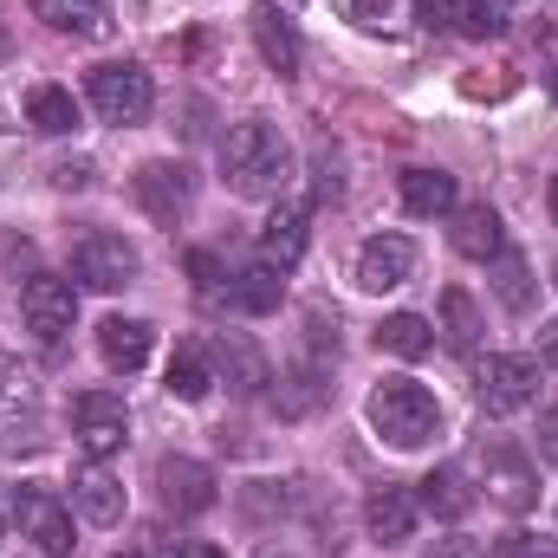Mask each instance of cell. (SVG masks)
I'll return each mask as SVG.
<instances>
[{
    "instance_id": "obj_22",
    "label": "cell",
    "mask_w": 558,
    "mask_h": 558,
    "mask_svg": "<svg viewBox=\"0 0 558 558\" xmlns=\"http://www.w3.org/2000/svg\"><path fill=\"white\" fill-rule=\"evenodd\" d=\"M228 299H234V312L267 318V312H279V299H286V274H279L274 260H254V267H241V274L228 279Z\"/></svg>"
},
{
    "instance_id": "obj_13",
    "label": "cell",
    "mask_w": 558,
    "mask_h": 558,
    "mask_svg": "<svg viewBox=\"0 0 558 558\" xmlns=\"http://www.w3.org/2000/svg\"><path fill=\"white\" fill-rule=\"evenodd\" d=\"M410 274H416V247L403 234L364 241V254H357V286L364 292H397V286H410Z\"/></svg>"
},
{
    "instance_id": "obj_39",
    "label": "cell",
    "mask_w": 558,
    "mask_h": 558,
    "mask_svg": "<svg viewBox=\"0 0 558 558\" xmlns=\"http://www.w3.org/2000/svg\"><path fill=\"white\" fill-rule=\"evenodd\" d=\"M539 357L558 371V318H553V325H539Z\"/></svg>"
},
{
    "instance_id": "obj_40",
    "label": "cell",
    "mask_w": 558,
    "mask_h": 558,
    "mask_svg": "<svg viewBox=\"0 0 558 558\" xmlns=\"http://www.w3.org/2000/svg\"><path fill=\"white\" fill-rule=\"evenodd\" d=\"M7 526H13V500L0 494V546H7Z\"/></svg>"
},
{
    "instance_id": "obj_3",
    "label": "cell",
    "mask_w": 558,
    "mask_h": 558,
    "mask_svg": "<svg viewBox=\"0 0 558 558\" xmlns=\"http://www.w3.org/2000/svg\"><path fill=\"white\" fill-rule=\"evenodd\" d=\"M13 526H20V539L39 558H72V546H78L72 507H65L52 487H39V481H26V487L13 494Z\"/></svg>"
},
{
    "instance_id": "obj_27",
    "label": "cell",
    "mask_w": 558,
    "mask_h": 558,
    "mask_svg": "<svg viewBox=\"0 0 558 558\" xmlns=\"http://www.w3.org/2000/svg\"><path fill=\"white\" fill-rule=\"evenodd\" d=\"M377 344H384L390 357H428V351H435V331H428L422 312H390V318L377 325Z\"/></svg>"
},
{
    "instance_id": "obj_20",
    "label": "cell",
    "mask_w": 558,
    "mask_h": 558,
    "mask_svg": "<svg viewBox=\"0 0 558 558\" xmlns=\"http://www.w3.org/2000/svg\"><path fill=\"white\" fill-rule=\"evenodd\" d=\"M305 202H279L274 221L260 228V260H274L279 274H292L299 267V254H305Z\"/></svg>"
},
{
    "instance_id": "obj_9",
    "label": "cell",
    "mask_w": 558,
    "mask_h": 558,
    "mask_svg": "<svg viewBox=\"0 0 558 558\" xmlns=\"http://www.w3.org/2000/svg\"><path fill=\"white\" fill-rule=\"evenodd\" d=\"M20 312H26V331H33L39 344H59V338L72 331V318H78V292L52 274H33L20 286Z\"/></svg>"
},
{
    "instance_id": "obj_32",
    "label": "cell",
    "mask_w": 558,
    "mask_h": 558,
    "mask_svg": "<svg viewBox=\"0 0 558 558\" xmlns=\"http://www.w3.org/2000/svg\"><path fill=\"white\" fill-rule=\"evenodd\" d=\"M189 279H195L202 292H221V279H234V274H228V267H221L208 247H195V254H189Z\"/></svg>"
},
{
    "instance_id": "obj_26",
    "label": "cell",
    "mask_w": 558,
    "mask_h": 558,
    "mask_svg": "<svg viewBox=\"0 0 558 558\" xmlns=\"http://www.w3.org/2000/svg\"><path fill=\"white\" fill-rule=\"evenodd\" d=\"M454 175L448 169H403V208L410 215H454Z\"/></svg>"
},
{
    "instance_id": "obj_30",
    "label": "cell",
    "mask_w": 558,
    "mask_h": 558,
    "mask_svg": "<svg viewBox=\"0 0 558 558\" xmlns=\"http://www.w3.org/2000/svg\"><path fill=\"white\" fill-rule=\"evenodd\" d=\"M494 292H500L507 312H526V305H533V279H526V260H520L513 247L494 260Z\"/></svg>"
},
{
    "instance_id": "obj_37",
    "label": "cell",
    "mask_w": 558,
    "mask_h": 558,
    "mask_svg": "<svg viewBox=\"0 0 558 558\" xmlns=\"http://www.w3.org/2000/svg\"><path fill=\"white\" fill-rule=\"evenodd\" d=\"M52 182H59V189H85V182H92V162H59Z\"/></svg>"
},
{
    "instance_id": "obj_42",
    "label": "cell",
    "mask_w": 558,
    "mask_h": 558,
    "mask_svg": "<svg viewBox=\"0 0 558 558\" xmlns=\"http://www.w3.org/2000/svg\"><path fill=\"white\" fill-rule=\"evenodd\" d=\"M0 59H7V26H0Z\"/></svg>"
},
{
    "instance_id": "obj_4",
    "label": "cell",
    "mask_w": 558,
    "mask_h": 558,
    "mask_svg": "<svg viewBox=\"0 0 558 558\" xmlns=\"http://www.w3.org/2000/svg\"><path fill=\"white\" fill-rule=\"evenodd\" d=\"M474 397L487 416H520L533 397H539V364L520 357V351H494L474 364Z\"/></svg>"
},
{
    "instance_id": "obj_43",
    "label": "cell",
    "mask_w": 558,
    "mask_h": 558,
    "mask_svg": "<svg viewBox=\"0 0 558 558\" xmlns=\"http://www.w3.org/2000/svg\"><path fill=\"white\" fill-rule=\"evenodd\" d=\"M111 558H149V553H111Z\"/></svg>"
},
{
    "instance_id": "obj_2",
    "label": "cell",
    "mask_w": 558,
    "mask_h": 558,
    "mask_svg": "<svg viewBox=\"0 0 558 558\" xmlns=\"http://www.w3.org/2000/svg\"><path fill=\"white\" fill-rule=\"evenodd\" d=\"M371 428L390 441V448H422V441H435V428H441V403L410 384V377H384L377 390H371Z\"/></svg>"
},
{
    "instance_id": "obj_6",
    "label": "cell",
    "mask_w": 558,
    "mask_h": 558,
    "mask_svg": "<svg viewBox=\"0 0 558 558\" xmlns=\"http://www.w3.org/2000/svg\"><path fill=\"white\" fill-rule=\"evenodd\" d=\"M131 195H137V208L149 221L175 228V221L189 215V202H195V175H189V162H175V156H149L137 175H131Z\"/></svg>"
},
{
    "instance_id": "obj_17",
    "label": "cell",
    "mask_w": 558,
    "mask_h": 558,
    "mask_svg": "<svg viewBox=\"0 0 558 558\" xmlns=\"http://www.w3.org/2000/svg\"><path fill=\"white\" fill-rule=\"evenodd\" d=\"M454 254H461V260H481V267L507 254V228H500V215H494L487 202L454 208Z\"/></svg>"
},
{
    "instance_id": "obj_14",
    "label": "cell",
    "mask_w": 558,
    "mask_h": 558,
    "mask_svg": "<svg viewBox=\"0 0 558 558\" xmlns=\"http://www.w3.org/2000/svg\"><path fill=\"white\" fill-rule=\"evenodd\" d=\"M416 520H422V500L410 487H377L364 500V526H371L377 546H410L416 539Z\"/></svg>"
},
{
    "instance_id": "obj_21",
    "label": "cell",
    "mask_w": 558,
    "mask_h": 558,
    "mask_svg": "<svg viewBox=\"0 0 558 558\" xmlns=\"http://www.w3.org/2000/svg\"><path fill=\"white\" fill-rule=\"evenodd\" d=\"M33 13H39L52 33H72V39H111V7H105V0H33Z\"/></svg>"
},
{
    "instance_id": "obj_29",
    "label": "cell",
    "mask_w": 558,
    "mask_h": 558,
    "mask_svg": "<svg viewBox=\"0 0 558 558\" xmlns=\"http://www.w3.org/2000/svg\"><path fill=\"white\" fill-rule=\"evenodd\" d=\"M441 325H448V344H454V351H474V344H481V305H474L461 286L441 292Z\"/></svg>"
},
{
    "instance_id": "obj_12",
    "label": "cell",
    "mask_w": 558,
    "mask_h": 558,
    "mask_svg": "<svg viewBox=\"0 0 558 558\" xmlns=\"http://www.w3.org/2000/svg\"><path fill=\"white\" fill-rule=\"evenodd\" d=\"M487 500L507 513H526L539 500V474L520 448H487Z\"/></svg>"
},
{
    "instance_id": "obj_24",
    "label": "cell",
    "mask_w": 558,
    "mask_h": 558,
    "mask_svg": "<svg viewBox=\"0 0 558 558\" xmlns=\"http://www.w3.org/2000/svg\"><path fill=\"white\" fill-rule=\"evenodd\" d=\"M474 500H481V494L468 487V474H461V468H435V474L422 481V507H428L435 520H448V526H454V520H468V513H474Z\"/></svg>"
},
{
    "instance_id": "obj_25",
    "label": "cell",
    "mask_w": 558,
    "mask_h": 558,
    "mask_svg": "<svg viewBox=\"0 0 558 558\" xmlns=\"http://www.w3.org/2000/svg\"><path fill=\"white\" fill-rule=\"evenodd\" d=\"M325 397H331V384H325V371H318V364H299V371H286V377L274 384V410H279L286 422L312 416Z\"/></svg>"
},
{
    "instance_id": "obj_36",
    "label": "cell",
    "mask_w": 558,
    "mask_h": 558,
    "mask_svg": "<svg viewBox=\"0 0 558 558\" xmlns=\"http://www.w3.org/2000/svg\"><path fill=\"white\" fill-rule=\"evenodd\" d=\"M461 92H468V98H500V92H507V78H481V72H468V78H461Z\"/></svg>"
},
{
    "instance_id": "obj_35",
    "label": "cell",
    "mask_w": 558,
    "mask_h": 558,
    "mask_svg": "<svg viewBox=\"0 0 558 558\" xmlns=\"http://www.w3.org/2000/svg\"><path fill=\"white\" fill-rule=\"evenodd\" d=\"M539 454L558 468V410H546V416H539Z\"/></svg>"
},
{
    "instance_id": "obj_7",
    "label": "cell",
    "mask_w": 558,
    "mask_h": 558,
    "mask_svg": "<svg viewBox=\"0 0 558 558\" xmlns=\"http://www.w3.org/2000/svg\"><path fill=\"white\" fill-rule=\"evenodd\" d=\"M72 435H78L85 461H111V454L131 441V410H124V397H111V390L72 397Z\"/></svg>"
},
{
    "instance_id": "obj_33",
    "label": "cell",
    "mask_w": 558,
    "mask_h": 558,
    "mask_svg": "<svg viewBox=\"0 0 558 558\" xmlns=\"http://www.w3.org/2000/svg\"><path fill=\"white\" fill-rule=\"evenodd\" d=\"M487 558H553V553H546L533 533H507V539H494V553Z\"/></svg>"
},
{
    "instance_id": "obj_19",
    "label": "cell",
    "mask_w": 558,
    "mask_h": 558,
    "mask_svg": "<svg viewBox=\"0 0 558 558\" xmlns=\"http://www.w3.org/2000/svg\"><path fill=\"white\" fill-rule=\"evenodd\" d=\"M98 351H105V364H111V371H124V377H131V371L149 364L156 331H149L143 318H105V325H98Z\"/></svg>"
},
{
    "instance_id": "obj_15",
    "label": "cell",
    "mask_w": 558,
    "mask_h": 558,
    "mask_svg": "<svg viewBox=\"0 0 558 558\" xmlns=\"http://www.w3.org/2000/svg\"><path fill=\"white\" fill-rule=\"evenodd\" d=\"M215 357H221V377H228V390H234V397H260V390L274 384V371H267L260 344H254V338H241V331H221V338H215Z\"/></svg>"
},
{
    "instance_id": "obj_18",
    "label": "cell",
    "mask_w": 558,
    "mask_h": 558,
    "mask_svg": "<svg viewBox=\"0 0 558 558\" xmlns=\"http://www.w3.org/2000/svg\"><path fill=\"white\" fill-rule=\"evenodd\" d=\"M254 46H260V59L274 65L279 78H299V59H305V46H299V33H292V20L279 13V7H254Z\"/></svg>"
},
{
    "instance_id": "obj_8",
    "label": "cell",
    "mask_w": 558,
    "mask_h": 558,
    "mask_svg": "<svg viewBox=\"0 0 558 558\" xmlns=\"http://www.w3.org/2000/svg\"><path fill=\"white\" fill-rule=\"evenodd\" d=\"M72 279L92 286V292H124L137 279V247L124 234H85L72 247Z\"/></svg>"
},
{
    "instance_id": "obj_34",
    "label": "cell",
    "mask_w": 558,
    "mask_h": 558,
    "mask_svg": "<svg viewBox=\"0 0 558 558\" xmlns=\"http://www.w3.org/2000/svg\"><path fill=\"white\" fill-rule=\"evenodd\" d=\"M428 558H487V546L468 539V533H448V539H435V553Z\"/></svg>"
},
{
    "instance_id": "obj_31",
    "label": "cell",
    "mask_w": 558,
    "mask_h": 558,
    "mask_svg": "<svg viewBox=\"0 0 558 558\" xmlns=\"http://www.w3.org/2000/svg\"><path fill=\"white\" fill-rule=\"evenodd\" d=\"M461 33H468V39L507 33V0H468V7H461Z\"/></svg>"
},
{
    "instance_id": "obj_1",
    "label": "cell",
    "mask_w": 558,
    "mask_h": 558,
    "mask_svg": "<svg viewBox=\"0 0 558 558\" xmlns=\"http://www.w3.org/2000/svg\"><path fill=\"white\" fill-rule=\"evenodd\" d=\"M221 175H228V189L234 195H279L286 189V175H292V149L279 137L267 118H247V124H234L228 137H221Z\"/></svg>"
},
{
    "instance_id": "obj_44",
    "label": "cell",
    "mask_w": 558,
    "mask_h": 558,
    "mask_svg": "<svg viewBox=\"0 0 558 558\" xmlns=\"http://www.w3.org/2000/svg\"><path fill=\"white\" fill-rule=\"evenodd\" d=\"M267 558H274V553H267Z\"/></svg>"
},
{
    "instance_id": "obj_45",
    "label": "cell",
    "mask_w": 558,
    "mask_h": 558,
    "mask_svg": "<svg viewBox=\"0 0 558 558\" xmlns=\"http://www.w3.org/2000/svg\"><path fill=\"white\" fill-rule=\"evenodd\" d=\"M553 279H558V274H553Z\"/></svg>"
},
{
    "instance_id": "obj_16",
    "label": "cell",
    "mask_w": 558,
    "mask_h": 558,
    "mask_svg": "<svg viewBox=\"0 0 558 558\" xmlns=\"http://www.w3.org/2000/svg\"><path fill=\"white\" fill-rule=\"evenodd\" d=\"M72 500H78V513H85L92 526H118V520H124V481H118L105 461H85V468H78Z\"/></svg>"
},
{
    "instance_id": "obj_5",
    "label": "cell",
    "mask_w": 558,
    "mask_h": 558,
    "mask_svg": "<svg viewBox=\"0 0 558 558\" xmlns=\"http://www.w3.org/2000/svg\"><path fill=\"white\" fill-rule=\"evenodd\" d=\"M85 92H92V111H98L105 124H143L149 105H156V85H149V72H143L137 59H111V65H98Z\"/></svg>"
},
{
    "instance_id": "obj_41",
    "label": "cell",
    "mask_w": 558,
    "mask_h": 558,
    "mask_svg": "<svg viewBox=\"0 0 558 558\" xmlns=\"http://www.w3.org/2000/svg\"><path fill=\"white\" fill-rule=\"evenodd\" d=\"M553 221H558V175H553Z\"/></svg>"
},
{
    "instance_id": "obj_23",
    "label": "cell",
    "mask_w": 558,
    "mask_h": 558,
    "mask_svg": "<svg viewBox=\"0 0 558 558\" xmlns=\"http://www.w3.org/2000/svg\"><path fill=\"white\" fill-rule=\"evenodd\" d=\"M26 124H33L39 137H72V131H78V98H72L65 85H33V92H26Z\"/></svg>"
},
{
    "instance_id": "obj_11",
    "label": "cell",
    "mask_w": 558,
    "mask_h": 558,
    "mask_svg": "<svg viewBox=\"0 0 558 558\" xmlns=\"http://www.w3.org/2000/svg\"><path fill=\"white\" fill-rule=\"evenodd\" d=\"M33 428H39V384L20 364L0 357V441L7 448H33L39 441Z\"/></svg>"
},
{
    "instance_id": "obj_28",
    "label": "cell",
    "mask_w": 558,
    "mask_h": 558,
    "mask_svg": "<svg viewBox=\"0 0 558 558\" xmlns=\"http://www.w3.org/2000/svg\"><path fill=\"white\" fill-rule=\"evenodd\" d=\"M215 390V371H208V357L195 351V344H175V357H169V397H182V403H202Z\"/></svg>"
},
{
    "instance_id": "obj_10",
    "label": "cell",
    "mask_w": 558,
    "mask_h": 558,
    "mask_svg": "<svg viewBox=\"0 0 558 558\" xmlns=\"http://www.w3.org/2000/svg\"><path fill=\"white\" fill-rule=\"evenodd\" d=\"M156 494H162L169 513L195 520V513L215 507V474H208L202 461H189V454H162V461H156Z\"/></svg>"
},
{
    "instance_id": "obj_38",
    "label": "cell",
    "mask_w": 558,
    "mask_h": 558,
    "mask_svg": "<svg viewBox=\"0 0 558 558\" xmlns=\"http://www.w3.org/2000/svg\"><path fill=\"white\" fill-rule=\"evenodd\" d=\"M448 13H454L448 0H416V20H422V26H435V33L448 26Z\"/></svg>"
}]
</instances>
